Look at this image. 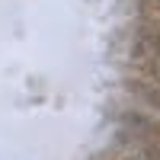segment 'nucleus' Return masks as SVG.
<instances>
[]
</instances>
